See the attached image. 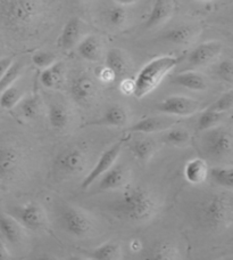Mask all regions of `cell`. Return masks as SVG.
I'll use <instances>...</instances> for the list:
<instances>
[{
	"mask_svg": "<svg viewBox=\"0 0 233 260\" xmlns=\"http://www.w3.org/2000/svg\"><path fill=\"white\" fill-rule=\"evenodd\" d=\"M143 260H183L182 252L174 242L162 241L148 250Z\"/></svg>",
	"mask_w": 233,
	"mask_h": 260,
	"instance_id": "cell-19",
	"label": "cell"
},
{
	"mask_svg": "<svg viewBox=\"0 0 233 260\" xmlns=\"http://www.w3.org/2000/svg\"><path fill=\"white\" fill-rule=\"evenodd\" d=\"M157 145L153 139L149 137H141L133 141L131 151L133 155L141 162H148L156 153Z\"/></svg>",
	"mask_w": 233,
	"mask_h": 260,
	"instance_id": "cell-30",
	"label": "cell"
},
{
	"mask_svg": "<svg viewBox=\"0 0 233 260\" xmlns=\"http://www.w3.org/2000/svg\"><path fill=\"white\" fill-rule=\"evenodd\" d=\"M44 14V0H0V21L15 32L29 31Z\"/></svg>",
	"mask_w": 233,
	"mask_h": 260,
	"instance_id": "cell-2",
	"label": "cell"
},
{
	"mask_svg": "<svg viewBox=\"0 0 233 260\" xmlns=\"http://www.w3.org/2000/svg\"><path fill=\"white\" fill-rule=\"evenodd\" d=\"M64 63L56 62L51 67L43 70L40 76V81L43 86L48 89H55L63 83L64 80Z\"/></svg>",
	"mask_w": 233,
	"mask_h": 260,
	"instance_id": "cell-27",
	"label": "cell"
},
{
	"mask_svg": "<svg viewBox=\"0 0 233 260\" xmlns=\"http://www.w3.org/2000/svg\"><path fill=\"white\" fill-rule=\"evenodd\" d=\"M48 120L53 129L64 130L71 122V113L66 106L60 103L50 104L48 109Z\"/></svg>",
	"mask_w": 233,
	"mask_h": 260,
	"instance_id": "cell-26",
	"label": "cell"
},
{
	"mask_svg": "<svg viewBox=\"0 0 233 260\" xmlns=\"http://www.w3.org/2000/svg\"><path fill=\"white\" fill-rule=\"evenodd\" d=\"M200 109L198 101L186 96H170L157 105V111L170 117H191Z\"/></svg>",
	"mask_w": 233,
	"mask_h": 260,
	"instance_id": "cell-11",
	"label": "cell"
},
{
	"mask_svg": "<svg viewBox=\"0 0 233 260\" xmlns=\"http://www.w3.org/2000/svg\"><path fill=\"white\" fill-rule=\"evenodd\" d=\"M199 35V30L197 26L193 25H179L173 27L169 31H166L163 35V39L167 43H171L176 46H182L191 44L197 38Z\"/></svg>",
	"mask_w": 233,
	"mask_h": 260,
	"instance_id": "cell-22",
	"label": "cell"
},
{
	"mask_svg": "<svg viewBox=\"0 0 233 260\" xmlns=\"http://www.w3.org/2000/svg\"><path fill=\"white\" fill-rule=\"evenodd\" d=\"M197 217L200 224L215 232L224 231L233 224V200L214 194L199 203Z\"/></svg>",
	"mask_w": 233,
	"mask_h": 260,
	"instance_id": "cell-3",
	"label": "cell"
},
{
	"mask_svg": "<svg viewBox=\"0 0 233 260\" xmlns=\"http://www.w3.org/2000/svg\"><path fill=\"white\" fill-rule=\"evenodd\" d=\"M13 62H14V59L11 56L0 58V79L3 78L5 73H6V71L9 69V67H11V65L13 64Z\"/></svg>",
	"mask_w": 233,
	"mask_h": 260,
	"instance_id": "cell-42",
	"label": "cell"
},
{
	"mask_svg": "<svg viewBox=\"0 0 233 260\" xmlns=\"http://www.w3.org/2000/svg\"><path fill=\"white\" fill-rule=\"evenodd\" d=\"M88 154L79 146H71L63 150L55 159L56 170L65 176H77L86 170Z\"/></svg>",
	"mask_w": 233,
	"mask_h": 260,
	"instance_id": "cell-7",
	"label": "cell"
},
{
	"mask_svg": "<svg viewBox=\"0 0 233 260\" xmlns=\"http://www.w3.org/2000/svg\"><path fill=\"white\" fill-rule=\"evenodd\" d=\"M24 166L22 151L12 144H0V180L15 179Z\"/></svg>",
	"mask_w": 233,
	"mask_h": 260,
	"instance_id": "cell-9",
	"label": "cell"
},
{
	"mask_svg": "<svg viewBox=\"0 0 233 260\" xmlns=\"http://www.w3.org/2000/svg\"><path fill=\"white\" fill-rule=\"evenodd\" d=\"M209 177L218 186L233 189V167H213L209 169Z\"/></svg>",
	"mask_w": 233,
	"mask_h": 260,
	"instance_id": "cell-31",
	"label": "cell"
},
{
	"mask_svg": "<svg viewBox=\"0 0 233 260\" xmlns=\"http://www.w3.org/2000/svg\"><path fill=\"white\" fill-rule=\"evenodd\" d=\"M195 2H197V3H209V2H213V0H195Z\"/></svg>",
	"mask_w": 233,
	"mask_h": 260,
	"instance_id": "cell-47",
	"label": "cell"
},
{
	"mask_svg": "<svg viewBox=\"0 0 233 260\" xmlns=\"http://www.w3.org/2000/svg\"><path fill=\"white\" fill-rule=\"evenodd\" d=\"M21 117L25 120H34L40 117L43 112V102L38 95L23 97V100L16 106Z\"/></svg>",
	"mask_w": 233,
	"mask_h": 260,
	"instance_id": "cell-29",
	"label": "cell"
},
{
	"mask_svg": "<svg viewBox=\"0 0 233 260\" xmlns=\"http://www.w3.org/2000/svg\"><path fill=\"white\" fill-rule=\"evenodd\" d=\"M0 236L5 242L20 245L26 238V230L8 213H0Z\"/></svg>",
	"mask_w": 233,
	"mask_h": 260,
	"instance_id": "cell-15",
	"label": "cell"
},
{
	"mask_svg": "<svg viewBox=\"0 0 233 260\" xmlns=\"http://www.w3.org/2000/svg\"><path fill=\"white\" fill-rule=\"evenodd\" d=\"M129 121V113L127 109L122 105H111L106 110L104 115L96 122L91 124H98V126H106V127H115L121 128L127 126Z\"/></svg>",
	"mask_w": 233,
	"mask_h": 260,
	"instance_id": "cell-23",
	"label": "cell"
},
{
	"mask_svg": "<svg viewBox=\"0 0 233 260\" xmlns=\"http://www.w3.org/2000/svg\"><path fill=\"white\" fill-rule=\"evenodd\" d=\"M216 260H233V258H220V259H216Z\"/></svg>",
	"mask_w": 233,
	"mask_h": 260,
	"instance_id": "cell-48",
	"label": "cell"
},
{
	"mask_svg": "<svg viewBox=\"0 0 233 260\" xmlns=\"http://www.w3.org/2000/svg\"><path fill=\"white\" fill-rule=\"evenodd\" d=\"M218 77L226 82H233V61L232 59H224L218 63L216 68Z\"/></svg>",
	"mask_w": 233,
	"mask_h": 260,
	"instance_id": "cell-39",
	"label": "cell"
},
{
	"mask_svg": "<svg viewBox=\"0 0 233 260\" xmlns=\"http://www.w3.org/2000/svg\"><path fill=\"white\" fill-rule=\"evenodd\" d=\"M120 90L123 95L131 96L134 91V80L132 79H124L122 82L120 83Z\"/></svg>",
	"mask_w": 233,
	"mask_h": 260,
	"instance_id": "cell-41",
	"label": "cell"
},
{
	"mask_svg": "<svg viewBox=\"0 0 233 260\" xmlns=\"http://www.w3.org/2000/svg\"><path fill=\"white\" fill-rule=\"evenodd\" d=\"M184 178L192 185H199L206 182L209 176L207 162L200 157H195L186 162L184 166Z\"/></svg>",
	"mask_w": 233,
	"mask_h": 260,
	"instance_id": "cell-21",
	"label": "cell"
},
{
	"mask_svg": "<svg viewBox=\"0 0 233 260\" xmlns=\"http://www.w3.org/2000/svg\"><path fill=\"white\" fill-rule=\"evenodd\" d=\"M96 77L98 80L100 82H104V83H110L113 82L116 76L115 74L110 71V70L106 67V65H100V67H98L96 70Z\"/></svg>",
	"mask_w": 233,
	"mask_h": 260,
	"instance_id": "cell-40",
	"label": "cell"
},
{
	"mask_svg": "<svg viewBox=\"0 0 233 260\" xmlns=\"http://www.w3.org/2000/svg\"><path fill=\"white\" fill-rule=\"evenodd\" d=\"M8 215L15 218L26 231L44 232L48 229V216L45 208L38 202L31 201L13 207L8 210Z\"/></svg>",
	"mask_w": 233,
	"mask_h": 260,
	"instance_id": "cell-6",
	"label": "cell"
},
{
	"mask_svg": "<svg viewBox=\"0 0 233 260\" xmlns=\"http://www.w3.org/2000/svg\"><path fill=\"white\" fill-rule=\"evenodd\" d=\"M24 94L17 86L13 85L2 91L0 94V108L4 110H12L16 108L23 100Z\"/></svg>",
	"mask_w": 233,
	"mask_h": 260,
	"instance_id": "cell-32",
	"label": "cell"
},
{
	"mask_svg": "<svg viewBox=\"0 0 233 260\" xmlns=\"http://www.w3.org/2000/svg\"><path fill=\"white\" fill-rule=\"evenodd\" d=\"M69 94L76 104L89 105L96 96V83L87 74H80L69 85Z\"/></svg>",
	"mask_w": 233,
	"mask_h": 260,
	"instance_id": "cell-12",
	"label": "cell"
},
{
	"mask_svg": "<svg viewBox=\"0 0 233 260\" xmlns=\"http://www.w3.org/2000/svg\"><path fill=\"white\" fill-rule=\"evenodd\" d=\"M131 179V171L123 165H115L99 178L101 191H118L128 186Z\"/></svg>",
	"mask_w": 233,
	"mask_h": 260,
	"instance_id": "cell-13",
	"label": "cell"
},
{
	"mask_svg": "<svg viewBox=\"0 0 233 260\" xmlns=\"http://www.w3.org/2000/svg\"><path fill=\"white\" fill-rule=\"evenodd\" d=\"M174 12L173 0H156L146 22L147 29H155L170 20Z\"/></svg>",
	"mask_w": 233,
	"mask_h": 260,
	"instance_id": "cell-18",
	"label": "cell"
},
{
	"mask_svg": "<svg viewBox=\"0 0 233 260\" xmlns=\"http://www.w3.org/2000/svg\"><path fill=\"white\" fill-rule=\"evenodd\" d=\"M11 259V253H9V250L7 244L5 243L4 239L0 236V260H9Z\"/></svg>",
	"mask_w": 233,
	"mask_h": 260,
	"instance_id": "cell-43",
	"label": "cell"
},
{
	"mask_svg": "<svg viewBox=\"0 0 233 260\" xmlns=\"http://www.w3.org/2000/svg\"><path fill=\"white\" fill-rule=\"evenodd\" d=\"M82 22L76 17H73L66 22L57 39L58 48L69 50L77 46L82 36Z\"/></svg>",
	"mask_w": 233,
	"mask_h": 260,
	"instance_id": "cell-17",
	"label": "cell"
},
{
	"mask_svg": "<svg viewBox=\"0 0 233 260\" xmlns=\"http://www.w3.org/2000/svg\"><path fill=\"white\" fill-rule=\"evenodd\" d=\"M179 57L173 55H163L148 62L140 70L134 79L133 96L138 100L150 94L161 85L165 77L179 64Z\"/></svg>",
	"mask_w": 233,
	"mask_h": 260,
	"instance_id": "cell-4",
	"label": "cell"
},
{
	"mask_svg": "<svg viewBox=\"0 0 233 260\" xmlns=\"http://www.w3.org/2000/svg\"><path fill=\"white\" fill-rule=\"evenodd\" d=\"M128 12L123 7L115 6L107 12V22L114 27H122L127 24Z\"/></svg>",
	"mask_w": 233,
	"mask_h": 260,
	"instance_id": "cell-36",
	"label": "cell"
},
{
	"mask_svg": "<svg viewBox=\"0 0 233 260\" xmlns=\"http://www.w3.org/2000/svg\"><path fill=\"white\" fill-rule=\"evenodd\" d=\"M223 113L216 112L211 109L204 111L198 120V129L202 132H207L209 129L217 127L223 119Z\"/></svg>",
	"mask_w": 233,
	"mask_h": 260,
	"instance_id": "cell-34",
	"label": "cell"
},
{
	"mask_svg": "<svg viewBox=\"0 0 233 260\" xmlns=\"http://www.w3.org/2000/svg\"><path fill=\"white\" fill-rule=\"evenodd\" d=\"M88 257L92 260H121L122 248L118 242L108 241L91 250Z\"/></svg>",
	"mask_w": 233,
	"mask_h": 260,
	"instance_id": "cell-28",
	"label": "cell"
},
{
	"mask_svg": "<svg viewBox=\"0 0 233 260\" xmlns=\"http://www.w3.org/2000/svg\"><path fill=\"white\" fill-rule=\"evenodd\" d=\"M67 260H92L89 257H82V256H76V254H74V256H71Z\"/></svg>",
	"mask_w": 233,
	"mask_h": 260,
	"instance_id": "cell-45",
	"label": "cell"
},
{
	"mask_svg": "<svg viewBox=\"0 0 233 260\" xmlns=\"http://www.w3.org/2000/svg\"><path fill=\"white\" fill-rule=\"evenodd\" d=\"M38 260H59V259L54 257V256H49V254H45V256L39 257Z\"/></svg>",
	"mask_w": 233,
	"mask_h": 260,
	"instance_id": "cell-46",
	"label": "cell"
},
{
	"mask_svg": "<svg viewBox=\"0 0 233 260\" xmlns=\"http://www.w3.org/2000/svg\"><path fill=\"white\" fill-rule=\"evenodd\" d=\"M60 225L69 235L75 238H89L95 234L96 221L89 213L74 206H66L59 215Z\"/></svg>",
	"mask_w": 233,
	"mask_h": 260,
	"instance_id": "cell-5",
	"label": "cell"
},
{
	"mask_svg": "<svg viewBox=\"0 0 233 260\" xmlns=\"http://www.w3.org/2000/svg\"><path fill=\"white\" fill-rule=\"evenodd\" d=\"M203 146L207 154L213 157L226 156L233 151V136L229 130L217 126L205 133Z\"/></svg>",
	"mask_w": 233,
	"mask_h": 260,
	"instance_id": "cell-8",
	"label": "cell"
},
{
	"mask_svg": "<svg viewBox=\"0 0 233 260\" xmlns=\"http://www.w3.org/2000/svg\"><path fill=\"white\" fill-rule=\"evenodd\" d=\"M32 62L38 68L45 70L57 62V57L54 53L40 50V52H36L32 55Z\"/></svg>",
	"mask_w": 233,
	"mask_h": 260,
	"instance_id": "cell-37",
	"label": "cell"
},
{
	"mask_svg": "<svg viewBox=\"0 0 233 260\" xmlns=\"http://www.w3.org/2000/svg\"><path fill=\"white\" fill-rule=\"evenodd\" d=\"M23 65L18 62H13V64L9 67V69L4 74L3 78L0 79V92L6 89V88L13 86L14 83L22 74Z\"/></svg>",
	"mask_w": 233,
	"mask_h": 260,
	"instance_id": "cell-35",
	"label": "cell"
},
{
	"mask_svg": "<svg viewBox=\"0 0 233 260\" xmlns=\"http://www.w3.org/2000/svg\"><path fill=\"white\" fill-rule=\"evenodd\" d=\"M105 65L115 74L116 78L124 77L130 69L127 55L119 48H111L107 52Z\"/></svg>",
	"mask_w": 233,
	"mask_h": 260,
	"instance_id": "cell-25",
	"label": "cell"
},
{
	"mask_svg": "<svg viewBox=\"0 0 233 260\" xmlns=\"http://www.w3.org/2000/svg\"><path fill=\"white\" fill-rule=\"evenodd\" d=\"M223 46L220 41H206L191 50L188 61L193 67H205L220 56Z\"/></svg>",
	"mask_w": 233,
	"mask_h": 260,
	"instance_id": "cell-14",
	"label": "cell"
},
{
	"mask_svg": "<svg viewBox=\"0 0 233 260\" xmlns=\"http://www.w3.org/2000/svg\"><path fill=\"white\" fill-rule=\"evenodd\" d=\"M174 85L186 88L193 91H204L207 89L208 80L207 78L197 71H183L172 79Z\"/></svg>",
	"mask_w": 233,
	"mask_h": 260,
	"instance_id": "cell-20",
	"label": "cell"
},
{
	"mask_svg": "<svg viewBox=\"0 0 233 260\" xmlns=\"http://www.w3.org/2000/svg\"><path fill=\"white\" fill-rule=\"evenodd\" d=\"M208 109L213 111H216V112H220L224 114L227 111L233 109V90H230L223 94L220 99H218L215 103L212 104Z\"/></svg>",
	"mask_w": 233,
	"mask_h": 260,
	"instance_id": "cell-38",
	"label": "cell"
},
{
	"mask_svg": "<svg viewBox=\"0 0 233 260\" xmlns=\"http://www.w3.org/2000/svg\"><path fill=\"white\" fill-rule=\"evenodd\" d=\"M164 141L170 145L183 147L188 145L190 142V133L184 128L172 127L171 129L166 130Z\"/></svg>",
	"mask_w": 233,
	"mask_h": 260,
	"instance_id": "cell-33",
	"label": "cell"
},
{
	"mask_svg": "<svg viewBox=\"0 0 233 260\" xmlns=\"http://www.w3.org/2000/svg\"><path fill=\"white\" fill-rule=\"evenodd\" d=\"M108 210L119 219L133 225L147 224L160 211V199L148 188L134 187L124 191L107 204Z\"/></svg>",
	"mask_w": 233,
	"mask_h": 260,
	"instance_id": "cell-1",
	"label": "cell"
},
{
	"mask_svg": "<svg viewBox=\"0 0 233 260\" xmlns=\"http://www.w3.org/2000/svg\"><path fill=\"white\" fill-rule=\"evenodd\" d=\"M176 119L170 115H162V117H147L139 120L130 128V132L139 134H156L166 132L176 124Z\"/></svg>",
	"mask_w": 233,
	"mask_h": 260,
	"instance_id": "cell-16",
	"label": "cell"
},
{
	"mask_svg": "<svg viewBox=\"0 0 233 260\" xmlns=\"http://www.w3.org/2000/svg\"><path fill=\"white\" fill-rule=\"evenodd\" d=\"M77 53L86 61H100L102 55V45L100 39L93 35L85 37L77 44Z\"/></svg>",
	"mask_w": 233,
	"mask_h": 260,
	"instance_id": "cell-24",
	"label": "cell"
},
{
	"mask_svg": "<svg viewBox=\"0 0 233 260\" xmlns=\"http://www.w3.org/2000/svg\"><path fill=\"white\" fill-rule=\"evenodd\" d=\"M123 147V142L120 141L115 143L114 145H111L108 150H106L102 154L100 155L99 159L96 162V165L92 167V169L88 173L85 178L82 180L81 187L83 189H88L91 185L95 184L98 179H99L102 175L106 174L111 167L116 165V161H118L119 156L122 152Z\"/></svg>",
	"mask_w": 233,
	"mask_h": 260,
	"instance_id": "cell-10",
	"label": "cell"
},
{
	"mask_svg": "<svg viewBox=\"0 0 233 260\" xmlns=\"http://www.w3.org/2000/svg\"><path fill=\"white\" fill-rule=\"evenodd\" d=\"M114 2L121 5V6H130V5L136 4L138 0H114Z\"/></svg>",
	"mask_w": 233,
	"mask_h": 260,
	"instance_id": "cell-44",
	"label": "cell"
}]
</instances>
